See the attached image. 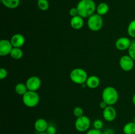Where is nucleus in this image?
Listing matches in <instances>:
<instances>
[{"label": "nucleus", "mask_w": 135, "mask_h": 134, "mask_svg": "<svg viewBox=\"0 0 135 134\" xmlns=\"http://www.w3.org/2000/svg\"><path fill=\"white\" fill-rule=\"evenodd\" d=\"M96 3L94 0H80L76 5L79 15L83 18H88L96 11Z\"/></svg>", "instance_id": "f257e3e1"}, {"label": "nucleus", "mask_w": 135, "mask_h": 134, "mask_svg": "<svg viewBox=\"0 0 135 134\" xmlns=\"http://www.w3.org/2000/svg\"><path fill=\"white\" fill-rule=\"evenodd\" d=\"M102 101H105L108 105L113 106L119 100V93L117 89L112 86H108L104 89L102 93Z\"/></svg>", "instance_id": "f03ea898"}, {"label": "nucleus", "mask_w": 135, "mask_h": 134, "mask_svg": "<svg viewBox=\"0 0 135 134\" xmlns=\"http://www.w3.org/2000/svg\"><path fill=\"white\" fill-rule=\"evenodd\" d=\"M70 79L73 83L79 85L85 84L88 79V74L81 68H75L70 72Z\"/></svg>", "instance_id": "7ed1b4c3"}, {"label": "nucleus", "mask_w": 135, "mask_h": 134, "mask_svg": "<svg viewBox=\"0 0 135 134\" xmlns=\"http://www.w3.org/2000/svg\"><path fill=\"white\" fill-rule=\"evenodd\" d=\"M104 21L102 16L98 13H94L87 20V26L88 28L92 32H98L102 28Z\"/></svg>", "instance_id": "20e7f679"}, {"label": "nucleus", "mask_w": 135, "mask_h": 134, "mask_svg": "<svg viewBox=\"0 0 135 134\" xmlns=\"http://www.w3.org/2000/svg\"><path fill=\"white\" fill-rule=\"evenodd\" d=\"M22 102L28 108H34L40 102V96L36 91H28L22 96Z\"/></svg>", "instance_id": "39448f33"}, {"label": "nucleus", "mask_w": 135, "mask_h": 134, "mask_svg": "<svg viewBox=\"0 0 135 134\" xmlns=\"http://www.w3.org/2000/svg\"><path fill=\"white\" fill-rule=\"evenodd\" d=\"M90 125V120L85 115L76 118L75 122V128L79 132H86L89 130Z\"/></svg>", "instance_id": "423d86ee"}, {"label": "nucleus", "mask_w": 135, "mask_h": 134, "mask_svg": "<svg viewBox=\"0 0 135 134\" xmlns=\"http://www.w3.org/2000/svg\"><path fill=\"white\" fill-rule=\"evenodd\" d=\"M119 66L123 71L129 72L134 68V60L129 55H123L119 59Z\"/></svg>", "instance_id": "0eeeda50"}, {"label": "nucleus", "mask_w": 135, "mask_h": 134, "mask_svg": "<svg viewBox=\"0 0 135 134\" xmlns=\"http://www.w3.org/2000/svg\"><path fill=\"white\" fill-rule=\"evenodd\" d=\"M25 84H26L28 91H37L40 88L41 85H42V81L38 76H32L27 79Z\"/></svg>", "instance_id": "6e6552de"}, {"label": "nucleus", "mask_w": 135, "mask_h": 134, "mask_svg": "<svg viewBox=\"0 0 135 134\" xmlns=\"http://www.w3.org/2000/svg\"><path fill=\"white\" fill-rule=\"evenodd\" d=\"M117 117V111L113 106L108 105L103 110V118L107 122H113Z\"/></svg>", "instance_id": "1a4fd4ad"}, {"label": "nucleus", "mask_w": 135, "mask_h": 134, "mask_svg": "<svg viewBox=\"0 0 135 134\" xmlns=\"http://www.w3.org/2000/svg\"><path fill=\"white\" fill-rule=\"evenodd\" d=\"M13 48L11 41L3 39L0 41V55L1 56L10 55Z\"/></svg>", "instance_id": "9d476101"}, {"label": "nucleus", "mask_w": 135, "mask_h": 134, "mask_svg": "<svg viewBox=\"0 0 135 134\" xmlns=\"http://www.w3.org/2000/svg\"><path fill=\"white\" fill-rule=\"evenodd\" d=\"M132 41L127 37H121L116 40L115 45L119 51H125L130 47Z\"/></svg>", "instance_id": "9b49d317"}, {"label": "nucleus", "mask_w": 135, "mask_h": 134, "mask_svg": "<svg viewBox=\"0 0 135 134\" xmlns=\"http://www.w3.org/2000/svg\"><path fill=\"white\" fill-rule=\"evenodd\" d=\"M10 41L13 47L21 48L25 43V38L22 34H15L12 35Z\"/></svg>", "instance_id": "f8f14e48"}, {"label": "nucleus", "mask_w": 135, "mask_h": 134, "mask_svg": "<svg viewBox=\"0 0 135 134\" xmlns=\"http://www.w3.org/2000/svg\"><path fill=\"white\" fill-rule=\"evenodd\" d=\"M48 126V123L44 118H38L34 122V129L38 133L46 132Z\"/></svg>", "instance_id": "ddd939ff"}, {"label": "nucleus", "mask_w": 135, "mask_h": 134, "mask_svg": "<svg viewBox=\"0 0 135 134\" xmlns=\"http://www.w3.org/2000/svg\"><path fill=\"white\" fill-rule=\"evenodd\" d=\"M84 24V18L80 17V15L75 16V17H71L70 20V25L72 28L75 30H80L83 27Z\"/></svg>", "instance_id": "4468645a"}, {"label": "nucleus", "mask_w": 135, "mask_h": 134, "mask_svg": "<svg viewBox=\"0 0 135 134\" xmlns=\"http://www.w3.org/2000/svg\"><path fill=\"white\" fill-rule=\"evenodd\" d=\"M86 86L90 89H96L100 85V80L97 76L92 75V76H88L86 81Z\"/></svg>", "instance_id": "2eb2a0df"}, {"label": "nucleus", "mask_w": 135, "mask_h": 134, "mask_svg": "<svg viewBox=\"0 0 135 134\" xmlns=\"http://www.w3.org/2000/svg\"><path fill=\"white\" fill-rule=\"evenodd\" d=\"M109 10V7L106 3L102 2L99 3L96 7V13L100 14V16H104L108 14Z\"/></svg>", "instance_id": "dca6fc26"}, {"label": "nucleus", "mask_w": 135, "mask_h": 134, "mask_svg": "<svg viewBox=\"0 0 135 134\" xmlns=\"http://www.w3.org/2000/svg\"><path fill=\"white\" fill-rule=\"evenodd\" d=\"M3 5L10 9H16L20 4V0H1Z\"/></svg>", "instance_id": "f3484780"}, {"label": "nucleus", "mask_w": 135, "mask_h": 134, "mask_svg": "<svg viewBox=\"0 0 135 134\" xmlns=\"http://www.w3.org/2000/svg\"><path fill=\"white\" fill-rule=\"evenodd\" d=\"M123 131L124 134H135V122H129L125 123Z\"/></svg>", "instance_id": "a211bd4d"}, {"label": "nucleus", "mask_w": 135, "mask_h": 134, "mask_svg": "<svg viewBox=\"0 0 135 134\" xmlns=\"http://www.w3.org/2000/svg\"><path fill=\"white\" fill-rule=\"evenodd\" d=\"M15 91L16 93H17L18 95L23 96L28 90L26 84L18 83L16 84L15 87Z\"/></svg>", "instance_id": "6ab92c4d"}, {"label": "nucleus", "mask_w": 135, "mask_h": 134, "mask_svg": "<svg viewBox=\"0 0 135 134\" xmlns=\"http://www.w3.org/2000/svg\"><path fill=\"white\" fill-rule=\"evenodd\" d=\"M10 55L13 59H15V60H18V59H21L23 56V51L21 49V48L13 47L11 52Z\"/></svg>", "instance_id": "aec40b11"}, {"label": "nucleus", "mask_w": 135, "mask_h": 134, "mask_svg": "<svg viewBox=\"0 0 135 134\" xmlns=\"http://www.w3.org/2000/svg\"><path fill=\"white\" fill-rule=\"evenodd\" d=\"M37 6L40 10L42 11H46L48 10L50 7V3L47 0H38L37 1Z\"/></svg>", "instance_id": "412c9836"}, {"label": "nucleus", "mask_w": 135, "mask_h": 134, "mask_svg": "<svg viewBox=\"0 0 135 134\" xmlns=\"http://www.w3.org/2000/svg\"><path fill=\"white\" fill-rule=\"evenodd\" d=\"M127 33L130 37L135 38V19L129 24L127 27Z\"/></svg>", "instance_id": "4be33fe9"}, {"label": "nucleus", "mask_w": 135, "mask_h": 134, "mask_svg": "<svg viewBox=\"0 0 135 134\" xmlns=\"http://www.w3.org/2000/svg\"><path fill=\"white\" fill-rule=\"evenodd\" d=\"M129 55L135 61V41H132L130 47L128 49Z\"/></svg>", "instance_id": "5701e85b"}, {"label": "nucleus", "mask_w": 135, "mask_h": 134, "mask_svg": "<svg viewBox=\"0 0 135 134\" xmlns=\"http://www.w3.org/2000/svg\"><path fill=\"white\" fill-rule=\"evenodd\" d=\"M73 114L75 117L79 118L84 115V110L80 106H76L73 109Z\"/></svg>", "instance_id": "b1692460"}, {"label": "nucleus", "mask_w": 135, "mask_h": 134, "mask_svg": "<svg viewBox=\"0 0 135 134\" xmlns=\"http://www.w3.org/2000/svg\"><path fill=\"white\" fill-rule=\"evenodd\" d=\"M104 126V123H103L102 121L101 120L97 119L93 122V127L94 128L96 129V130H100Z\"/></svg>", "instance_id": "393cba45"}, {"label": "nucleus", "mask_w": 135, "mask_h": 134, "mask_svg": "<svg viewBox=\"0 0 135 134\" xmlns=\"http://www.w3.org/2000/svg\"><path fill=\"white\" fill-rule=\"evenodd\" d=\"M47 134H56L57 129L56 127L52 125H49L47 130L46 131Z\"/></svg>", "instance_id": "a878e982"}, {"label": "nucleus", "mask_w": 135, "mask_h": 134, "mask_svg": "<svg viewBox=\"0 0 135 134\" xmlns=\"http://www.w3.org/2000/svg\"><path fill=\"white\" fill-rule=\"evenodd\" d=\"M8 74L7 70L4 68H1L0 69V80H4L7 78Z\"/></svg>", "instance_id": "bb28decb"}, {"label": "nucleus", "mask_w": 135, "mask_h": 134, "mask_svg": "<svg viewBox=\"0 0 135 134\" xmlns=\"http://www.w3.org/2000/svg\"><path fill=\"white\" fill-rule=\"evenodd\" d=\"M69 13L70 16H71V17H75V16L79 15V12H78L76 7L71 8L69 11Z\"/></svg>", "instance_id": "cd10ccee"}, {"label": "nucleus", "mask_w": 135, "mask_h": 134, "mask_svg": "<svg viewBox=\"0 0 135 134\" xmlns=\"http://www.w3.org/2000/svg\"><path fill=\"white\" fill-rule=\"evenodd\" d=\"M86 134H104L102 131L100 130H96V129L93 128L90 129L88 131H86Z\"/></svg>", "instance_id": "c85d7f7f"}, {"label": "nucleus", "mask_w": 135, "mask_h": 134, "mask_svg": "<svg viewBox=\"0 0 135 134\" xmlns=\"http://www.w3.org/2000/svg\"><path fill=\"white\" fill-rule=\"evenodd\" d=\"M108 106V104H107L105 101H102L101 102H100V107L102 109H103V110H104V109H105Z\"/></svg>", "instance_id": "c756f323"}, {"label": "nucleus", "mask_w": 135, "mask_h": 134, "mask_svg": "<svg viewBox=\"0 0 135 134\" xmlns=\"http://www.w3.org/2000/svg\"><path fill=\"white\" fill-rule=\"evenodd\" d=\"M132 101H133V103L134 104V105L135 106V93L133 95V98H132Z\"/></svg>", "instance_id": "7c9ffc66"}, {"label": "nucleus", "mask_w": 135, "mask_h": 134, "mask_svg": "<svg viewBox=\"0 0 135 134\" xmlns=\"http://www.w3.org/2000/svg\"><path fill=\"white\" fill-rule=\"evenodd\" d=\"M104 134H112V133H111L110 131H109V130H107V131H105V132L103 133Z\"/></svg>", "instance_id": "2f4dec72"}, {"label": "nucleus", "mask_w": 135, "mask_h": 134, "mask_svg": "<svg viewBox=\"0 0 135 134\" xmlns=\"http://www.w3.org/2000/svg\"><path fill=\"white\" fill-rule=\"evenodd\" d=\"M37 134H47L46 132H43V133H38Z\"/></svg>", "instance_id": "473e14b6"}, {"label": "nucleus", "mask_w": 135, "mask_h": 134, "mask_svg": "<svg viewBox=\"0 0 135 134\" xmlns=\"http://www.w3.org/2000/svg\"><path fill=\"white\" fill-rule=\"evenodd\" d=\"M133 122H135V118H134V121H133Z\"/></svg>", "instance_id": "72a5a7b5"}, {"label": "nucleus", "mask_w": 135, "mask_h": 134, "mask_svg": "<svg viewBox=\"0 0 135 134\" xmlns=\"http://www.w3.org/2000/svg\"><path fill=\"white\" fill-rule=\"evenodd\" d=\"M36 1H38V0H36Z\"/></svg>", "instance_id": "f704fd0d"}]
</instances>
